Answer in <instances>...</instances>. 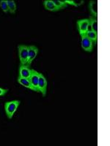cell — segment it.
Returning <instances> with one entry per match:
<instances>
[{"label":"cell","mask_w":110,"mask_h":146,"mask_svg":"<svg viewBox=\"0 0 110 146\" xmlns=\"http://www.w3.org/2000/svg\"><path fill=\"white\" fill-rule=\"evenodd\" d=\"M21 102L19 100H13V101L6 102L5 104V110L6 115L9 119H11L13 117L15 111L20 105Z\"/></svg>","instance_id":"6da1fadb"},{"label":"cell","mask_w":110,"mask_h":146,"mask_svg":"<svg viewBox=\"0 0 110 146\" xmlns=\"http://www.w3.org/2000/svg\"><path fill=\"white\" fill-rule=\"evenodd\" d=\"M18 50L21 65H26L28 59V46L25 45H19L18 46Z\"/></svg>","instance_id":"7a4b0ae2"},{"label":"cell","mask_w":110,"mask_h":146,"mask_svg":"<svg viewBox=\"0 0 110 146\" xmlns=\"http://www.w3.org/2000/svg\"><path fill=\"white\" fill-rule=\"evenodd\" d=\"M77 29L79 32V35L81 36L86 35L87 32L89 30L90 27V20L89 19H82V20H78L76 22Z\"/></svg>","instance_id":"3957f363"},{"label":"cell","mask_w":110,"mask_h":146,"mask_svg":"<svg viewBox=\"0 0 110 146\" xmlns=\"http://www.w3.org/2000/svg\"><path fill=\"white\" fill-rule=\"evenodd\" d=\"M47 80L42 73L39 72V80H38V88L40 93H41L42 96H46L47 92Z\"/></svg>","instance_id":"277c9868"},{"label":"cell","mask_w":110,"mask_h":146,"mask_svg":"<svg viewBox=\"0 0 110 146\" xmlns=\"http://www.w3.org/2000/svg\"><path fill=\"white\" fill-rule=\"evenodd\" d=\"M38 48H37L35 45H29L28 46V59H27V66H30L32 64V62L36 58L37 55L38 53Z\"/></svg>","instance_id":"5b68a950"},{"label":"cell","mask_w":110,"mask_h":146,"mask_svg":"<svg viewBox=\"0 0 110 146\" xmlns=\"http://www.w3.org/2000/svg\"><path fill=\"white\" fill-rule=\"evenodd\" d=\"M81 38H82L81 44H82V49L87 52L93 51L94 48L93 42L91 41V40H90V39L86 36V35H83V36H81Z\"/></svg>","instance_id":"8992f818"},{"label":"cell","mask_w":110,"mask_h":146,"mask_svg":"<svg viewBox=\"0 0 110 146\" xmlns=\"http://www.w3.org/2000/svg\"><path fill=\"white\" fill-rule=\"evenodd\" d=\"M30 83L32 85V88H33V91L35 92H39L38 88V80H39V72L36 71L35 70L32 69V73L30 75Z\"/></svg>","instance_id":"52a82bcc"},{"label":"cell","mask_w":110,"mask_h":146,"mask_svg":"<svg viewBox=\"0 0 110 146\" xmlns=\"http://www.w3.org/2000/svg\"><path fill=\"white\" fill-rule=\"evenodd\" d=\"M30 66H27V65H21L19 67L18 77L29 79L31 75V73H32V69H30Z\"/></svg>","instance_id":"ba28073f"},{"label":"cell","mask_w":110,"mask_h":146,"mask_svg":"<svg viewBox=\"0 0 110 146\" xmlns=\"http://www.w3.org/2000/svg\"><path fill=\"white\" fill-rule=\"evenodd\" d=\"M44 5L45 9L47 10H49V11L52 12L59 11L58 8L56 7V5H55V4L54 3L52 0H45L44 2Z\"/></svg>","instance_id":"9c48e42d"},{"label":"cell","mask_w":110,"mask_h":146,"mask_svg":"<svg viewBox=\"0 0 110 146\" xmlns=\"http://www.w3.org/2000/svg\"><path fill=\"white\" fill-rule=\"evenodd\" d=\"M18 83H19V84L21 85V86H23V87H25V88H29V89L33 91V88H32V85H31V83H30V80L27 79V78H21V77H18Z\"/></svg>","instance_id":"30bf717a"},{"label":"cell","mask_w":110,"mask_h":146,"mask_svg":"<svg viewBox=\"0 0 110 146\" xmlns=\"http://www.w3.org/2000/svg\"><path fill=\"white\" fill-rule=\"evenodd\" d=\"M89 9L91 13V14L93 15V17L97 18L98 16V5L96 2L94 1H90L89 3Z\"/></svg>","instance_id":"8fae6325"},{"label":"cell","mask_w":110,"mask_h":146,"mask_svg":"<svg viewBox=\"0 0 110 146\" xmlns=\"http://www.w3.org/2000/svg\"><path fill=\"white\" fill-rule=\"evenodd\" d=\"M89 20H90V30L98 33V21H97V18H95L93 16H90Z\"/></svg>","instance_id":"7c38bea8"},{"label":"cell","mask_w":110,"mask_h":146,"mask_svg":"<svg viewBox=\"0 0 110 146\" xmlns=\"http://www.w3.org/2000/svg\"><path fill=\"white\" fill-rule=\"evenodd\" d=\"M85 35H86L91 41L93 42L94 45L97 43V41H98V33L93 32V31H92V30L89 29Z\"/></svg>","instance_id":"4fadbf2b"},{"label":"cell","mask_w":110,"mask_h":146,"mask_svg":"<svg viewBox=\"0 0 110 146\" xmlns=\"http://www.w3.org/2000/svg\"><path fill=\"white\" fill-rule=\"evenodd\" d=\"M7 5H8V9L9 12L11 14H14L16 11V4L14 2L13 0H7Z\"/></svg>","instance_id":"5bb4252c"},{"label":"cell","mask_w":110,"mask_h":146,"mask_svg":"<svg viewBox=\"0 0 110 146\" xmlns=\"http://www.w3.org/2000/svg\"><path fill=\"white\" fill-rule=\"evenodd\" d=\"M54 3L55 4L56 7L58 8L59 10H63V9L66 8L68 7V5L65 2V1H62V0H55L53 1Z\"/></svg>","instance_id":"9a60e30c"},{"label":"cell","mask_w":110,"mask_h":146,"mask_svg":"<svg viewBox=\"0 0 110 146\" xmlns=\"http://www.w3.org/2000/svg\"><path fill=\"white\" fill-rule=\"evenodd\" d=\"M0 7H1V9H2L4 13H8L9 9L7 0H1L0 1Z\"/></svg>","instance_id":"2e32d148"},{"label":"cell","mask_w":110,"mask_h":146,"mask_svg":"<svg viewBox=\"0 0 110 146\" xmlns=\"http://www.w3.org/2000/svg\"><path fill=\"white\" fill-rule=\"evenodd\" d=\"M64 1H65V2L67 5H73L74 7H78V6H79L80 5L83 4V2L78 3V2H77V1H75V0H64Z\"/></svg>","instance_id":"e0dca14e"},{"label":"cell","mask_w":110,"mask_h":146,"mask_svg":"<svg viewBox=\"0 0 110 146\" xmlns=\"http://www.w3.org/2000/svg\"><path fill=\"white\" fill-rule=\"evenodd\" d=\"M8 92V89H5L3 88H0V96H5Z\"/></svg>","instance_id":"ac0fdd59"}]
</instances>
